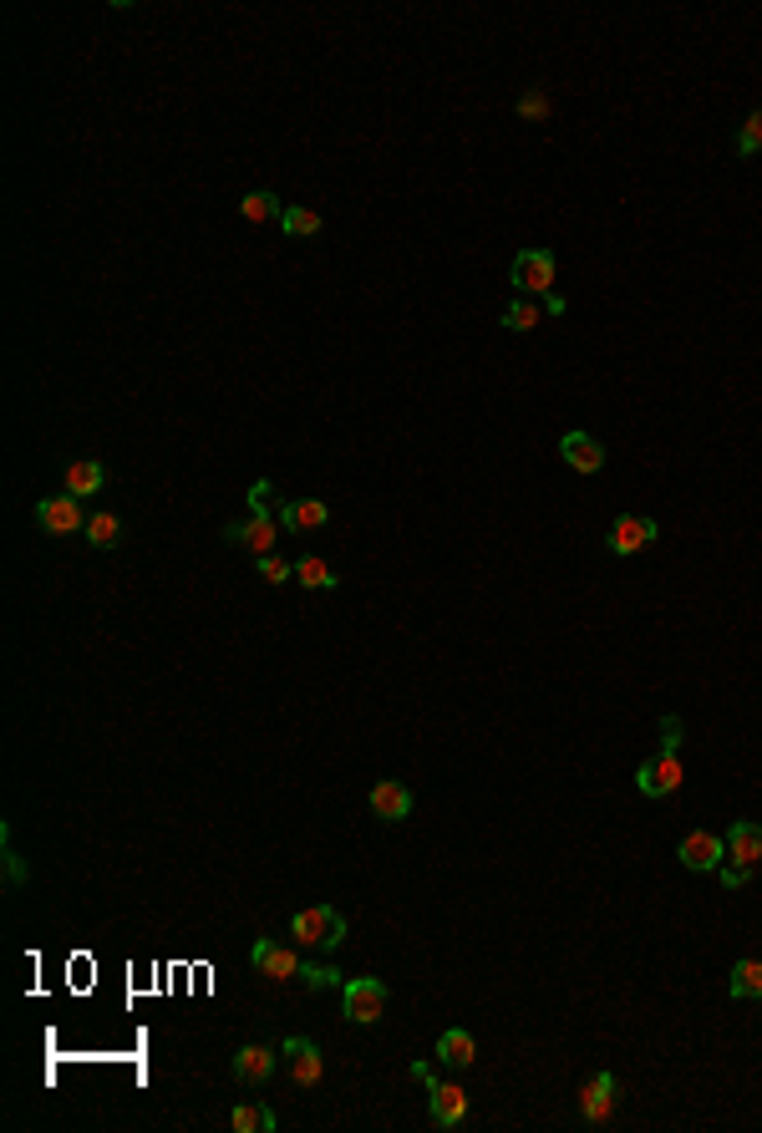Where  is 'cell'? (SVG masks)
Masks as SVG:
<instances>
[{
	"instance_id": "6da1fadb",
	"label": "cell",
	"mask_w": 762,
	"mask_h": 1133,
	"mask_svg": "<svg viewBox=\"0 0 762 1133\" xmlns=\"http://www.w3.org/2000/svg\"><path fill=\"white\" fill-rule=\"evenodd\" d=\"M758 864H762V824L737 819V824L727 828V864H722V884H727V890H742Z\"/></svg>"
},
{
	"instance_id": "7a4b0ae2",
	"label": "cell",
	"mask_w": 762,
	"mask_h": 1133,
	"mask_svg": "<svg viewBox=\"0 0 762 1133\" xmlns=\"http://www.w3.org/2000/svg\"><path fill=\"white\" fill-rule=\"evenodd\" d=\"M509 281H513V295H555V281H559V260H555V250H519L513 254V265H509Z\"/></svg>"
},
{
	"instance_id": "3957f363",
	"label": "cell",
	"mask_w": 762,
	"mask_h": 1133,
	"mask_svg": "<svg viewBox=\"0 0 762 1133\" xmlns=\"http://www.w3.org/2000/svg\"><path fill=\"white\" fill-rule=\"evenodd\" d=\"M341 1001H346V1022H356V1027H377L381 1016H386L392 991H386V981H377V976H346Z\"/></svg>"
},
{
	"instance_id": "277c9868",
	"label": "cell",
	"mask_w": 762,
	"mask_h": 1133,
	"mask_svg": "<svg viewBox=\"0 0 762 1133\" xmlns=\"http://www.w3.org/2000/svg\"><path fill=\"white\" fill-rule=\"evenodd\" d=\"M290 935L300 945H310V951H336V945L346 941V920H341V910H331V905H310V910H300L290 920Z\"/></svg>"
},
{
	"instance_id": "5b68a950",
	"label": "cell",
	"mask_w": 762,
	"mask_h": 1133,
	"mask_svg": "<svg viewBox=\"0 0 762 1133\" xmlns=\"http://www.w3.org/2000/svg\"><path fill=\"white\" fill-rule=\"evenodd\" d=\"M656 518L645 514H620L616 524H610V534H605V549L616 554V560H631V554H641L645 545H656Z\"/></svg>"
},
{
	"instance_id": "8992f818",
	"label": "cell",
	"mask_w": 762,
	"mask_h": 1133,
	"mask_svg": "<svg viewBox=\"0 0 762 1133\" xmlns=\"http://www.w3.org/2000/svg\"><path fill=\"white\" fill-rule=\"evenodd\" d=\"M635 788H641V798H666L681 788V752L660 748L651 763H641V773H635Z\"/></svg>"
},
{
	"instance_id": "52a82bcc",
	"label": "cell",
	"mask_w": 762,
	"mask_h": 1133,
	"mask_svg": "<svg viewBox=\"0 0 762 1133\" xmlns=\"http://www.w3.org/2000/svg\"><path fill=\"white\" fill-rule=\"evenodd\" d=\"M676 859H681V869H696V874H706V869H722V859H727V844H722V834H712V828H691L687 839L676 844Z\"/></svg>"
},
{
	"instance_id": "ba28073f",
	"label": "cell",
	"mask_w": 762,
	"mask_h": 1133,
	"mask_svg": "<svg viewBox=\"0 0 762 1133\" xmlns=\"http://www.w3.org/2000/svg\"><path fill=\"white\" fill-rule=\"evenodd\" d=\"M279 1052H285V1068H290V1077L300 1083V1088H315V1083L325 1077V1058L310 1037H285Z\"/></svg>"
},
{
	"instance_id": "9c48e42d",
	"label": "cell",
	"mask_w": 762,
	"mask_h": 1133,
	"mask_svg": "<svg viewBox=\"0 0 762 1133\" xmlns=\"http://www.w3.org/2000/svg\"><path fill=\"white\" fill-rule=\"evenodd\" d=\"M427 1113H432L438 1129H457V1123L468 1119V1093L457 1088V1083H438V1077H427Z\"/></svg>"
},
{
	"instance_id": "30bf717a",
	"label": "cell",
	"mask_w": 762,
	"mask_h": 1133,
	"mask_svg": "<svg viewBox=\"0 0 762 1133\" xmlns=\"http://www.w3.org/2000/svg\"><path fill=\"white\" fill-rule=\"evenodd\" d=\"M285 1058V1052H275V1047L264 1042H250L235 1052V1083L239 1088H264L270 1077H275V1062Z\"/></svg>"
},
{
	"instance_id": "8fae6325",
	"label": "cell",
	"mask_w": 762,
	"mask_h": 1133,
	"mask_svg": "<svg viewBox=\"0 0 762 1133\" xmlns=\"http://www.w3.org/2000/svg\"><path fill=\"white\" fill-rule=\"evenodd\" d=\"M616 1098H620L616 1073H595V1077H590L585 1093H580V1113H585L590 1129H600V1123H610V1113H616Z\"/></svg>"
},
{
	"instance_id": "7c38bea8",
	"label": "cell",
	"mask_w": 762,
	"mask_h": 1133,
	"mask_svg": "<svg viewBox=\"0 0 762 1133\" xmlns=\"http://www.w3.org/2000/svg\"><path fill=\"white\" fill-rule=\"evenodd\" d=\"M275 514H250L245 518V524H229V529H224V539H229V545L235 549H250L254 560H260V554H275Z\"/></svg>"
},
{
	"instance_id": "4fadbf2b",
	"label": "cell",
	"mask_w": 762,
	"mask_h": 1133,
	"mask_svg": "<svg viewBox=\"0 0 762 1133\" xmlns=\"http://www.w3.org/2000/svg\"><path fill=\"white\" fill-rule=\"evenodd\" d=\"M367 809L377 813L381 824H402L412 813V788L407 783H396V778H381V783H371V794H367Z\"/></svg>"
},
{
	"instance_id": "5bb4252c",
	"label": "cell",
	"mask_w": 762,
	"mask_h": 1133,
	"mask_svg": "<svg viewBox=\"0 0 762 1133\" xmlns=\"http://www.w3.org/2000/svg\"><path fill=\"white\" fill-rule=\"evenodd\" d=\"M36 524H41L46 534L87 529V518H82V503H76L72 493H57V499H41V503H36Z\"/></svg>"
},
{
	"instance_id": "9a60e30c",
	"label": "cell",
	"mask_w": 762,
	"mask_h": 1133,
	"mask_svg": "<svg viewBox=\"0 0 762 1133\" xmlns=\"http://www.w3.org/2000/svg\"><path fill=\"white\" fill-rule=\"evenodd\" d=\"M275 509H279V529L285 534H310L331 518V509L321 499H279Z\"/></svg>"
},
{
	"instance_id": "2e32d148",
	"label": "cell",
	"mask_w": 762,
	"mask_h": 1133,
	"mask_svg": "<svg viewBox=\"0 0 762 1133\" xmlns=\"http://www.w3.org/2000/svg\"><path fill=\"white\" fill-rule=\"evenodd\" d=\"M254 971L270 976V981H290V976H300V956H295L290 945H275V941H254L250 951Z\"/></svg>"
},
{
	"instance_id": "e0dca14e",
	"label": "cell",
	"mask_w": 762,
	"mask_h": 1133,
	"mask_svg": "<svg viewBox=\"0 0 762 1133\" xmlns=\"http://www.w3.org/2000/svg\"><path fill=\"white\" fill-rule=\"evenodd\" d=\"M559 457H564L574 473H600L605 468V448H600V438H590V432H564V438H559Z\"/></svg>"
},
{
	"instance_id": "ac0fdd59",
	"label": "cell",
	"mask_w": 762,
	"mask_h": 1133,
	"mask_svg": "<svg viewBox=\"0 0 762 1133\" xmlns=\"http://www.w3.org/2000/svg\"><path fill=\"white\" fill-rule=\"evenodd\" d=\"M438 1062H448V1068H473L478 1062V1042H473L468 1027H448L438 1037Z\"/></svg>"
},
{
	"instance_id": "d6986e66",
	"label": "cell",
	"mask_w": 762,
	"mask_h": 1133,
	"mask_svg": "<svg viewBox=\"0 0 762 1133\" xmlns=\"http://www.w3.org/2000/svg\"><path fill=\"white\" fill-rule=\"evenodd\" d=\"M103 484H107L103 463H92V457L67 463V493H72V499H92V493H103Z\"/></svg>"
},
{
	"instance_id": "ffe728a7",
	"label": "cell",
	"mask_w": 762,
	"mask_h": 1133,
	"mask_svg": "<svg viewBox=\"0 0 762 1133\" xmlns=\"http://www.w3.org/2000/svg\"><path fill=\"white\" fill-rule=\"evenodd\" d=\"M229 1123H235V1133H275L279 1129L275 1108H264V1104H239L229 1113Z\"/></svg>"
},
{
	"instance_id": "44dd1931",
	"label": "cell",
	"mask_w": 762,
	"mask_h": 1133,
	"mask_svg": "<svg viewBox=\"0 0 762 1133\" xmlns=\"http://www.w3.org/2000/svg\"><path fill=\"white\" fill-rule=\"evenodd\" d=\"M239 214H245L250 224H270V219H285V204H279L270 189H254V193H245Z\"/></svg>"
},
{
	"instance_id": "7402d4cb",
	"label": "cell",
	"mask_w": 762,
	"mask_h": 1133,
	"mask_svg": "<svg viewBox=\"0 0 762 1133\" xmlns=\"http://www.w3.org/2000/svg\"><path fill=\"white\" fill-rule=\"evenodd\" d=\"M295 580H300L306 589H336L341 585V574L331 570L325 560H315V554H306V560L295 564Z\"/></svg>"
},
{
	"instance_id": "603a6c76",
	"label": "cell",
	"mask_w": 762,
	"mask_h": 1133,
	"mask_svg": "<svg viewBox=\"0 0 762 1133\" xmlns=\"http://www.w3.org/2000/svg\"><path fill=\"white\" fill-rule=\"evenodd\" d=\"M539 321H544V306H534L528 295H513L509 310H503V325H509V331H519V336H524V331H534Z\"/></svg>"
},
{
	"instance_id": "cb8c5ba5",
	"label": "cell",
	"mask_w": 762,
	"mask_h": 1133,
	"mask_svg": "<svg viewBox=\"0 0 762 1133\" xmlns=\"http://www.w3.org/2000/svg\"><path fill=\"white\" fill-rule=\"evenodd\" d=\"M733 997L737 1001H752V997H762V961H737L733 966Z\"/></svg>"
},
{
	"instance_id": "d4e9b609",
	"label": "cell",
	"mask_w": 762,
	"mask_h": 1133,
	"mask_svg": "<svg viewBox=\"0 0 762 1133\" xmlns=\"http://www.w3.org/2000/svg\"><path fill=\"white\" fill-rule=\"evenodd\" d=\"M279 229H285L290 239L321 235V214H315V208H295V204H285V219H279Z\"/></svg>"
},
{
	"instance_id": "484cf974",
	"label": "cell",
	"mask_w": 762,
	"mask_h": 1133,
	"mask_svg": "<svg viewBox=\"0 0 762 1133\" xmlns=\"http://www.w3.org/2000/svg\"><path fill=\"white\" fill-rule=\"evenodd\" d=\"M87 539H92V549H112L122 539V524L112 514H92L87 518Z\"/></svg>"
},
{
	"instance_id": "4316f807",
	"label": "cell",
	"mask_w": 762,
	"mask_h": 1133,
	"mask_svg": "<svg viewBox=\"0 0 762 1133\" xmlns=\"http://www.w3.org/2000/svg\"><path fill=\"white\" fill-rule=\"evenodd\" d=\"M300 981H306L310 991H325V987H346V976H341L336 966H315V961H310V966H300Z\"/></svg>"
},
{
	"instance_id": "83f0119b",
	"label": "cell",
	"mask_w": 762,
	"mask_h": 1133,
	"mask_svg": "<svg viewBox=\"0 0 762 1133\" xmlns=\"http://www.w3.org/2000/svg\"><path fill=\"white\" fill-rule=\"evenodd\" d=\"M737 153H742V158L762 153V112H752V118L742 122V133H737Z\"/></svg>"
},
{
	"instance_id": "f1b7e54d",
	"label": "cell",
	"mask_w": 762,
	"mask_h": 1133,
	"mask_svg": "<svg viewBox=\"0 0 762 1133\" xmlns=\"http://www.w3.org/2000/svg\"><path fill=\"white\" fill-rule=\"evenodd\" d=\"M254 570H260V580H270V585H285V580L295 574V564L279 560V554H260V564H254Z\"/></svg>"
},
{
	"instance_id": "f546056e",
	"label": "cell",
	"mask_w": 762,
	"mask_h": 1133,
	"mask_svg": "<svg viewBox=\"0 0 762 1133\" xmlns=\"http://www.w3.org/2000/svg\"><path fill=\"white\" fill-rule=\"evenodd\" d=\"M5 880H11V884H26V864H21V854L11 849V828H5Z\"/></svg>"
},
{
	"instance_id": "4dcf8cb0",
	"label": "cell",
	"mask_w": 762,
	"mask_h": 1133,
	"mask_svg": "<svg viewBox=\"0 0 762 1133\" xmlns=\"http://www.w3.org/2000/svg\"><path fill=\"white\" fill-rule=\"evenodd\" d=\"M519 112H524V118H544V112H549V103H544L539 92H528V97H519Z\"/></svg>"
}]
</instances>
